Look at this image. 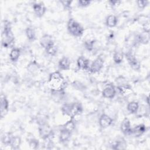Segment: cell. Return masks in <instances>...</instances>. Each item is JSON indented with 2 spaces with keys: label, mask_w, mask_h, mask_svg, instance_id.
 <instances>
[{
  "label": "cell",
  "mask_w": 150,
  "mask_h": 150,
  "mask_svg": "<svg viewBox=\"0 0 150 150\" xmlns=\"http://www.w3.org/2000/svg\"><path fill=\"white\" fill-rule=\"evenodd\" d=\"M62 111L64 114L73 117L82 112V107L80 104L77 103L72 104H66L62 107Z\"/></svg>",
  "instance_id": "6da1fadb"
},
{
  "label": "cell",
  "mask_w": 150,
  "mask_h": 150,
  "mask_svg": "<svg viewBox=\"0 0 150 150\" xmlns=\"http://www.w3.org/2000/svg\"><path fill=\"white\" fill-rule=\"evenodd\" d=\"M67 29L70 34L76 37L81 36L84 32V29L80 24L72 18L67 22Z\"/></svg>",
  "instance_id": "7a4b0ae2"
},
{
  "label": "cell",
  "mask_w": 150,
  "mask_h": 150,
  "mask_svg": "<svg viewBox=\"0 0 150 150\" xmlns=\"http://www.w3.org/2000/svg\"><path fill=\"white\" fill-rule=\"evenodd\" d=\"M49 82L53 87V89H63L62 86L63 84V77L60 72L55 71L52 73L50 75Z\"/></svg>",
  "instance_id": "3957f363"
},
{
  "label": "cell",
  "mask_w": 150,
  "mask_h": 150,
  "mask_svg": "<svg viewBox=\"0 0 150 150\" xmlns=\"http://www.w3.org/2000/svg\"><path fill=\"white\" fill-rule=\"evenodd\" d=\"M39 132L40 137L43 139H47L53 134L52 128L47 124H41L39 127Z\"/></svg>",
  "instance_id": "277c9868"
},
{
  "label": "cell",
  "mask_w": 150,
  "mask_h": 150,
  "mask_svg": "<svg viewBox=\"0 0 150 150\" xmlns=\"http://www.w3.org/2000/svg\"><path fill=\"white\" fill-rule=\"evenodd\" d=\"M104 65V60L101 57H98L92 63L90 67V71L93 73H96L101 70Z\"/></svg>",
  "instance_id": "5b68a950"
},
{
  "label": "cell",
  "mask_w": 150,
  "mask_h": 150,
  "mask_svg": "<svg viewBox=\"0 0 150 150\" xmlns=\"http://www.w3.org/2000/svg\"><path fill=\"white\" fill-rule=\"evenodd\" d=\"M126 59L129 66L135 70H138L140 69V64L135 57L131 53L128 52L125 54Z\"/></svg>",
  "instance_id": "8992f818"
},
{
  "label": "cell",
  "mask_w": 150,
  "mask_h": 150,
  "mask_svg": "<svg viewBox=\"0 0 150 150\" xmlns=\"http://www.w3.org/2000/svg\"><path fill=\"white\" fill-rule=\"evenodd\" d=\"M40 44L45 49H46L48 47L54 45V42L52 36L47 34L44 35L40 39Z\"/></svg>",
  "instance_id": "52a82bcc"
},
{
  "label": "cell",
  "mask_w": 150,
  "mask_h": 150,
  "mask_svg": "<svg viewBox=\"0 0 150 150\" xmlns=\"http://www.w3.org/2000/svg\"><path fill=\"white\" fill-rule=\"evenodd\" d=\"M120 129L125 135H130L132 133V128H131V123L129 120L125 118L121 123Z\"/></svg>",
  "instance_id": "ba28073f"
},
{
  "label": "cell",
  "mask_w": 150,
  "mask_h": 150,
  "mask_svg": "<svg viewBox=\"0 0 150 150\" xmlns=\"http://www.w3.org/2000/svg\"><path fill=\"white\" fill-rule=\"evenodd\" d=\"M116 94V90L114 86L110 84L107 86L102 92V95L104 98H112Z\"/></svg>",
  "instance_id": "9c48e42d"
},
{
  "label": "cell",
  "mask_w": 150,
  "mask_h": 150,
  "mask_svg": "<svg viewBox=\"0 0 150 150\" xmlns=\"http://www.w3.org/2000/svg\"><path fill=\"white\" fill-rule=\"evenodd\" d=\"M99 125L101 127L105 128L110 126L112 122V118L107 114H102L99 118Z\"/></svg>",
  "instance_id": "30bf717a"
},
{
  "label": "cell",
  "mask_w": 150,
  "mask_h": 150,
  "mask_svg": "<svg viewBox=\"0 0 150 150\" xmlns=\"http://www.w3.org/2000/svg\"><path fill=\"white\" fill-rule=\"evenodd\" d=\"M33 8L36 15L39 18L42 17L45 14L46 10L44 4L42 2L34 4L33 5Z\"/></svg>",
  "instance_id": "8fae6325"
},
{
  "label": "cell",
  "mask_w": 150,
  "mask_h": 150,
  "mask_svg": "<svg viewBox=\"0 0 150 150\" xmlns=\"http://www.w3.org/2000/svg\"><path fill=\"white\" fill-rule=\"evenodd\" d=\"M9 103L6 97L3 94L1 96V117H3L7 112Z\"/></svg>",
  "instance_id": "7c38bea8"
},
{
  "label": "cell",
  "mask_w": 150,
  "mask_h": 150,
  "mask_svg": "<svg viewBox=\"0 0 150 150\" xmlns=\"http://www.w3.org/2000/svg\"><path fill=\"white\" fill-rule=\"evenodd\" d=\"M146 131V127L144 124H139L132 128V133L135 137H138L142 135Z\"/></svg>",
  "instance_id": "4fadbf2b"
},
{
  "label": "cell",
  "mask_w": 150,
  "mask_h": 150,
  "mask_svg": "<svg viewBox=\"0 0 150 150\" xmlns=\"http://www.w3.org/2000/svg\"><path fill=\"white\" fill-rule=\"evenodd\" d=\"M77 64L79 69L81 70H87L89 67V61L84 57L80 56L77 60Z\"/></svg>",
  "instance_id": "5bb4252c"
},
{
  "label": "cell",
  "mask_w": 150,
  "mask_h": 150,
  "mask_svg": "<svg viewBox=\"0 0 150 150\" xmlns=\"http://www.w3.org/2000/svg\"><path fill=\"white\" fill-rule=\"evenodd\" d=\"M70 62L66 57H62L59 62V67L60 69L63 70H67L70 69Z\"/></svg>",
  "instance_id": "9a60e30c"
},
{
  "label": "cell",
  "mask_w": 150,
  "mask_h": 150,
  "mask_svg": "<svg viewBox=\"0 0 150 150\" xmlns=\"http://www.w3.org/2000/svg\"><path fill=\"white\" fill-rule=\"evenodd\" d=\"M70 135L71 132L63 128L60 133L59 140L62 142H66L69 139V138H70Z\"/></svg>",
  "instance_id": "2e32d148"
},
{
  "label": "cell",
  "mask_w": 150,
  "mask_h": 150,
  "mask_svg": "<svg viewBox=\"0 0 150 150\" xmlns=\"http://www.w3.org/2000/svg\"><path fill=\"white\" fill-rule=\"evenodd\" d=\"M117 18L115 15H110L107 17L105 23L107 26L110 28H112L116 26V25L117 24Z\"/></svg>",
  "instance_id": "e0dca14e"
},
{
  "label": "cell",
  "mask_w": 150,
  "mask_h": 150,
  "mask_svg": "<svg viewBox=\"0 0 150 150\" xmlns=\"http://www.w3.org/2000/svg\"><path fill=\"white\" fill-rule=\"evenodd\" d=\"M19 56L20 50L18 48H13L9 53L10 60L13 62H16L18 60Z\"/></svg>",
  "instance_id": "ac0fdd59"
},
{
  "label": "cell",
  "mask_w": 150,
  "mask_h": 150,
  "mask_svg": "<svg viewBox=\"0 0 150 150\" xmlns=\"http://www.w3.org/2000/svg\"><path fill=\"white\" fill-rule=\"evenodd\" d=\"M127 108L130 113H137L139 109V104L136 101H131L128 104Z\"/></svg>",
  "instance_id": "d6986e66"
},
{
  "label": "cell",
  "mask_w": 150,
  "mask_h": 150,
  "mask_svg": "<svg viewBox=\"0 0 150 150\" xmlns=\"http://www.w3.org/2000/svg\"><path fill=\"white\" fill-rule=\"evenodd\" d=\"M28 39L30 41H33L36 39V33L34 29L32 27H28L25 30Z\"/></svg>",
  "instance_id": "ffe728a7"
},
{
  "label": "cell",
  "mask_w": 150,
  "mask_h": 150,
  "mask_svg": "<svg viewBox=\"0 0 150 150\" xmlns=\"http://www.w3.org/2000/svg\"><path fill=\"white\" fill-rule=\"evenodd\" d=\"M21 143V139L19 137H13L11 142L10 143V145L12 149H17L19 148Z\"/></svg>",
  "instance_id": "44dd1931"
},
{
  "label": "cell",
  "mask_w": 150,
  "mask_h": 150,
  "mask_svg": "<svg viewBox=\"0 0 150 150\" xmlns=\"http://www.w3.org/2000/svg\"><path fill=\"white\" fill-rule=\"evenodd\" d=\"M12 138H13V136L11 135V133H9V132L4 133V134L2 135L1 141L4 144L10 145V143L11 142Z\"/></svg>",
  "instance_id": "7402d4cb"
},
{
  "label": "cell",
  "mask_w": 150,
  "mask_h": 150,
  "mask_svg": "<svg viewBox=\"0 0 150 150\" xmlns=\"http://www.w3.org/2000/svg\"><path fill=\"white\" fill-rule=\"evenodd\" d=\"M124 57V54L122 52L118 51L115 52L113 55V60L114 62L117 64H119L122 62Z\"/></svg>",
  "instance_id": "603a6c76"
},
{
  "label": "cell",
  "mask_w": 150,
  "mask_h": 150,
  "mask_svg": "<svg viewBox=\"0 0 150 150\" xmlns=\"http://www.w3.org/2000/svg\"><path fill=\"white\" fill-rule=\"evenodd\" d=\"M75 128V124L72 119L67 121L63 126V129H66L70 132H72Z\"/></svg>",
  "instance_id": "cb8c5ba5"
},
{
  "label": "cell",
  "mask_w": 150,
  "mask_h": 150,
  "mask_svg": "<svg viewBox=\"0 0 150 150\" xmlns=\"http://www.w3.org/2000/svg\"><path fill=\"white\" fill-rule=\"evenodd\" d=\"M125 143L124 140L122 139H121L120 140H118L114 145H113V146H112V148L113 149H124L125 148Z\"/></svg>",
  "instance_id": "d4e9b609"
},
{
  "label": "cell",
  "mask_w": 150,
  "mask_h": 150,
  "mask_svg": "<svg viewBox=\"0 0 150 150\" xmlns=\"http://www.w3.org/2000/svg\"><path fill=\"white\" fill-rule=\"evenodd\" d=\"M118 89L120 91V92L121 94H125V93L128 91V90H131V87L128 85V84H121V86L118 87Z\"/></svg>",
  "instance_id": "484cf974"
},
{
  "label": "cell",
  "mask_w": 150,
  "mask_h": 150,
  "mask_svg": "<svg viewBox=\"0 0 150 150\" xmlns=\"http://www.w3.org/2000/svg\"><path fill=\"white\" fill-rule=\"evenodd\" d=\"M45 50L47 54L51 56H54L57 53V47L54 46V45L45 49Z\"/></svg>",
  "instance_id": "4316f807"
},
{
  "label": "cell",
  "mask_w": 150,
  "mask_h": 150,
  "mask_svg": "<svg viewBox=\"0 0 150 150\" xmlns=\"http://www.w3.org/2000/svg\"><path fill=\"white\" fill-rule=\"evenodd\" d=\"M91 4V1L88 0H79L78 1V4L80 6L86 7L88 6Z\"/></svg>",
  "instance_id": "83f0119b"
},
{
  "label": "cell",
  "mask_w": 150,
  "mask_h": 150,
  "mask_svg": "<svg viewBox=\"0 0 150 150\" xmlns=\"http://www.w3.org/2000/svg\"><path fill=\"white\" fill-rule=\"evenodd\" d=\"M137 5L140 9L144 8L148 4V1H138L137 2Z\"/></svg>",
  "instance_id": "f1b7e54d"
},
{
  "label": "cell",
  "mask_w": 150,
  "mask_h": 150,
  "mask_svg": "<svg viewBox=\"0 0 150 150\" xmlns=\"http://www.w3.org/2000/svg\"><path fill=\"white\" fill-rule=\"evenodd\" d=\"M38 145H39V143L36 139H31L30 141L29 142V145L31 148L35 149L37 148V146H38Z\"/></svg>",
  "instance_id": "f546056e"
},
{
  "label": "cell",
  "mask_w": 150,
  "mask_h": 150,
  "mask_svg": "<svg viewBox=\"0 0 150 150\" xmlns=\"http://www.w3.org/2000/svg\"><path fill=\"white\" fill-rule=\"evenodd\" d=\"M93 45H94V41H88V42H86L85 43L86 48L88 50H91L93 49Z\"/></svg>",
  "instance_id": "4dcf8cb0"
},
{
  "label": "cell",
  "mask_w": 150,
  "mask_h": 150,
  "mask_svg": "<svg viewBox=\"0 0 150 150\" xmlns=\"http://www.w3.org/2000/svg\"><path fill=\"white\" fill-rule=\"evenodd\" d=\"M149 28H150V26H149V22H145L144 25H143V29L144 30V32L145 33H149Z\"/></svg>",
  "instance_id": "1f68e13d"
},
{
  "label": "cell",
  "mask_w": 150,
  "mask_h": 150,
  "mask_svg": "<svg viewBox=\"0 0 150 150\" xmlns=\"http://www.w3.org/2000/svg\"><path fill=\"white\" fill-rule=\"evenodd\" d=\"M60 2L62 4V5L66 8H69L70 6V5H71V1H60Z\"/></svg>",
  "instance_id": "d6a6232c"
},
{
  "label": "cell",
  "mask_w": 150,
  "mask_h": 150,
  "mask_svg": "<svg viewBox=\"0 0 150 150\" xmlns=\"http://www.w3.org/2000/svg\"><path fill=\"white\" fill-rule=\"evenodd\" d=\"M109 3L110 4V5H112V6H115L116 5H118L120 3V1H110Z\"/></svg>",
  "instance_id": "836d02e7"
}]
</instances>
